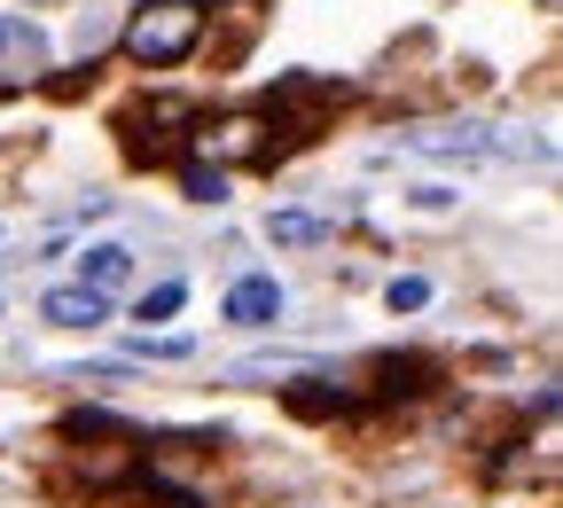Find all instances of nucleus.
I'll return each instance as SVG.
<instances>
[{
    "mask_svg": "<svg viewBox=\"0 0 563 508\" xmlns=\"http://www.w3.org/2000/svg\"><path fill=\"white\" fill-rule=\"evenodd\" d=\"M203 40V9L196 0H150V9L125 16V55L150 63V70H173L180 55H196Z\"/></svg>",
    "mask_w": 563,
    "mask_h": 508,
    "instance_id": "f257e3e1",
    "label": "nucleus"
},
{
    "mask_svg": "<svg viewBox=\"0 0 563 508\" xmlns=\"http://www.w3.org/2000/svg\"><path fill=\"white\" fill-rule=\"evenodd\" d=\"M274 141V118H258V110H235V118H220V125H203L196 133V150L203 157H228V165H243V157H258Z\"/></svg>",
    "mask_w": 563,
    "mask_h": 508,
    "instance_id": "f03ea898",
    "label": "nucleus"
},
{
    "mask_svg": "<svg viewBox=\"0 0 563 508\" xmlns=\"http://www.w3.org/2000/svg\"><path fill=\"white\" fill-rule=\"evenodd\" d=\"M228 321H235V329H274V321H282V281H274V274H243V281L228 289Z\"/></svg>",
    "mask_w": 563,
    "mask_h": 508,
    "instance_id": "7ed1b4c3",
    "label": "nucleus"
},
{
    "mask_svg": "<svg viewBox=\"0 0 563 508\" xmlns=\"http://www.w3.org/2000/svg\"><path fill=\"white\" fill-rule=\"evenodd\" d=\"M40 313H47L55 329H102V321H110V298H102V289H87V281H63V289H47V298H40Z\"/></svg>",
    "mask_w": 563,
    "mask_h": 508,
    "instance_id": "20e7f679",
    "label": "nucleus"
},
{
    "mask_svg": "<svg viewBox=\"0 0 563 508\" xmlns=\"http://www.w3.org/2000/svg\"><path fill=\"white\" fill-rule=\"evenodd\" d=\"M79 281L102 289V298H118V289L133 281V251H125V243H95V251H79Z\"/></svg>",
    "mask_w": 563,
    "mask_h": 508,
    "instance_id": "39448f33",
    "label": "nucleus"
},
{
    "mask_svg": "<svg viewBox=\"0 0 563 508\" xmlns=\"http://www.w3.org/2000/svg\"><path fill=\"white\" fill-rule=\"evenodd\" d=\"M329 211H266V243H282V251H306V243H329Z\"/></svg>",
    "mask_w": 563,
    "mask_h": 508,
    "instance_id": "423d86ee",
    "label": "nucleus"
},
{
    "mask_svg": "<svg viewBox=\"0 0 563 508\" xmlns=\"http://www.w3.org/2000/svg\"><path fill=\"white\" fill-rule=\"evenodd\" d=\"M141 462H133V446H95V454H79V477L87 485H118V477H133Z\"/></svg>",
    "mask_w": 563,
    "mask_h": 508,
    "instance_id": "0eeeda50",
    "label": "nucleus"
},
{
    "mask_svg": "<svg viewBox=\"0 0 563 508\" xmlns=\"http://www.w3.org/2000/svg\"><path fill=\"white\" fill-rule=\"evenodd\" d=\"M188 306V281H150L141 289V321H173Z\"/></svg>",
    "mask_w": 563,
    "mask_h": 508,
    "instance_id": "6e6552de",
    "label": "nucleus"
},
{
    "mask_svg": "<svg viewBox=\"0 0 563 508\" xmlns=\"http://www.w3.org/2000/svg\"><path fill=\"white\" fill-rule=\"evenodd\" d=\"M384 306H391V313H422V306H431V281H422V274L384 281Z\"/></svg>",
    "mask_w": 563,
    "mask_h": 508,
    "instance_id": "1a4fd4ad",
    "label": "nucleus"
},
{
    "mask_svg": "<svg viewBox=\"0 0 563 508\" xmlns=\"http://www.w3.org/2000/svg\"><path fill=\"white\" fill-rule=\"evenodd\" d=\"M180 188H188L196 203H228V173H220V165H188Z\"/></svg>",
    "mask_w": 563,
    "mask_h": 508,
    "instance_id": "9d476101",
    "label": "nucleus"
},
{
    "mask_svg": "<svg viewBox=\"0 0 563 508\" xmlns=\"http://www.w3.org/2000/svg\"><path fill=\"white\" fill-rule=\"evenodd\" d=\"M125 352H141V360H188V352H196V336H133Z\"/></svg>",
    "mask_w": 563,
    "mask_h": 508,
    "instance_id": "9b49d317",
    "label": "nucleus"
},
{
    "mask_svg": "<svg viewBox=\"0 0 563 508\" xmlns=\"http://www.w3.org/2000/svg\"><path fill=\"white\" fill-rule=\"evenodd\" d=\"M0 47H9V24H0Z\"/></svg>",
    "mask_w": 563,
    "mask_h": 508,
    "instance_id": "f8f14e48",
    "label": "nucleus"
}]
</instances>
